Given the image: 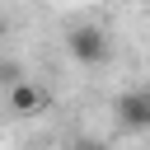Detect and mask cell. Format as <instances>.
Returning a JSON list of instances; mask_svg holds the SVG:
<instances>
[{
  "label": "cell",
  "mask_w": 150,
  "mask_h": 150,
  "mask_svg": "<svg viewBox=\"0 0 150 150\" xmlns=\"http://www.w3.org/2000/svg\"><path fill=\"white\" fill-rule=\"evenodd\" d=\"M66 52H70V61H80V66H103V61L112 56V38H108L98 23H75V28L66 33Z\"/></svg>",
  "instance_id": "cell-1"
},
{
  "label": "cell",
  "mask_w": 150,
  "mask_h": 150,
  "mask_svg": "<svg viewBox=\"0 0 150 150\" xmlns=\"http://www.w3.org/2000/svg\"><path fill=\"white\" fill-rule=\"evenodd\" d=\"M117 117H122V127H131V131L150 127V89H127V94L117 98Z\"/></svg>",
  "instance_id": "cell-2"
},
{
  "label": "cell",
  "mask_w": 150,
  "mask_h": 150,
  "mask_svg": "<svg viewBox=\"0 0 150 150\" xmlns=\"http://www.w3.org/2000/svg\"><path fill=\"white\" fill-rule=\"evenodd\" d=\"M9 108H14L19 117H33V112H42V108H47V94H42L38 84L19 80V84H9Z\"/></svg>",
  "instance_id": "cell-3"
},
{
  "label": "cell",
  "mask_w": 150,
  "mask_h": 150,
  "mask_svg": "<svg viewBox=\"0 0 150 150\" xmlns=\"http://www.w3.org/2000/svg\"><path fill=\"white\" fill-rule=\"evenodd\" d=\"M0 80L5 84H19V66H0Z\"/></svg>",
  "instance_id": "cell-4"
},
{
  "label": "cell",
  "mask_w": 150,
  "mask_h": 150,
  "mask_svg": "<svg viewBox=\"0 0 150 150\" xmlns=\"http://www.w3.org/2000/svg\"><path fill=\"white\" fill-rule=\"evenodd\" d=\"M5 33H9V23H5V14H0V38H5Z\"/></svg>",
  "instance_id": "cell-5"
}]
</instances>
